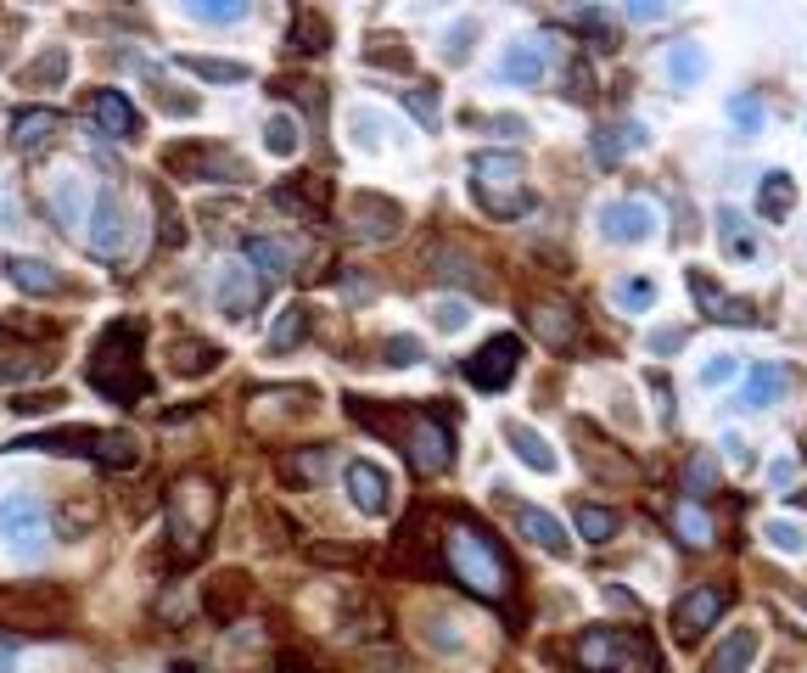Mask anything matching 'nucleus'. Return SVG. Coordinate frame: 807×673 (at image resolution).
Here are the masks:
<instances>
[{"label":"nucleus","instance_id":"f257e3e1","mask_svg":"<svg viewBox=\"0 0 807 673\" xmlns=\"http://www.w3.org/2000/svg\"><path fill=\"white\" fill-rule=\"evenodd\" d=\"M348 416L376 438H393L415 477L454 472V421L432 404H387V399H348Z\"/></svg>","mask_w":807,"mask_h":673},{"label":"nucleus","instance_id":"f03ea898","mask_svg":"<svg viewBox=\"0 0 807 673\" xmlns=\"http://www.w3.org/2000/svg\"><path fill=\"white\" fill-rule=\"evenodd\" d=\"M438 545H443L449 578L460 589H471L477 601H510V595H516V567H510L505 545H499L471 511H449Z\"/></svg>","mask_w":807,"mask_h":673},{"label":"nucleus","instance_id":"7ed1b4c3","mask_svg":"<svg viewBox=\"0 0 807 673\" xmlns=\"http://www.w3.org/2000/svg\"><path fill=\"white\" fill-rule=\"evenodd\" d=\"M141 337H146V326L124 315V320H113V326L101 331L96 348H90L85 382L96 387L107 404L135 410L141 399H152V371H146V359H141Z\"/></svg>","mask_w":807,"mask_h":673},{"label":"nucleus","instance_id":"20e7f679","mask_svg":"<svg viewBox=\"0 0 807 673\" xmlns=\"http://www.w3.org/2000/svg\"><path fill=\"white\" fill-rule=\"evenodd\" d=\"M219 511H225V494L208 472H185L169 483V539L180 567L208 556L213 533H219Z\"/></svg>","mask_w":807,"mask_h":673},{"label":"nucleus","instance_id":"39448f33","mask_svg":"<svg viewBox=\"0 0 807 673\" xmlns=\"http://www.w3.org/2000/svg\"><path fill=\"white\" fill-rule=\"evenodd\" d=\"M23 449H45V455H79V460H96L107 472H124L141 460V438L135 432H113V427H51V432H34V438H12L6 455H23Z\"/></svg>","mask_w":807,"mask_h":673},{"label":"nucleus","instance_id":"423d86ee","mask_svg":"<svg viewBox=\"0 0 807 673\" xmlns=\"http://www.w3.org/2000/svg\"><path fill=\"white\" fill-rule=\"evenodd\" d=\"M471 197L482 214L494 219H522L533 208V186H527L522 152H477L471 158Z\"/></svg>","mask_w":807,"mask_h":673},{"label":"nucleus","instance_id":"0eeeda50","mask_svg":"<svg viewBox=\"0 0 807 673\" xmlns=\"http://www.w3.org/2000/svg\"><path fill=\"white\" fill-rule=\"evenodd\" d=\"M583 673H662V651L645 629H589L578 640Z\"/></svg>","mask_w":807,"mask_h":673},{"label":"nucleus","instance_id":"6e6552de","mask_svg":"<svg viewBox=\"0 0 807 673\" xmlns=\"http://www.w3.org/2000/svg\"><path fill=\"white\" fill-rule=\"evenodd\" d=\"M0 545L12 550L17 561H40L51 545V522H45V505L34 500L29 488H17L0 500Z\"/></svg>","mask_w":807,"mask_h":673},{"label":"nucleus","instance_id":"1a4fd4ad","mask_svg":"<svg viewBox=\"0 0 807 673\" xmlns=\"http://www.w3.org/2000/svg\"><path fill=\"white\" fill-rule=\"evenodd\" d=\"M85 247L96 258H124L129 242H135V214H129V202L118 186H101L90 197V219H85Z\"/></svg>","mask_w":807,"mask_h":673},{"label":"nucleus","instance_id":"9d476101","mask_svg":"<svg viewBox=\"0 0 807 673\" xmlns=\"http://www.w3.org/2000/svg\"><path fill=\"white\" fill-rule=\"evenodd\" d=\"M163 169L180 174V180H202V186H241L247 180V163L230 146H169Z\"/></svg>","mask_w":807,"mask_h":673},{"label":"nucleus","instance_id":"9b49d317","mask_svg":"<svg viewBox=\"0 0 807 673\" xmlns=\"http://www.w3.org/2000/svg\"><path fill=\"white\" fill-rule=\"evenodd\" d=\"M45 214L57 219V230L68 236H85V219H90V180L73 163H57L45 174Z\"/></svg>","mask_w":807,"mask_h":673},{"label":"nucleus","instance_id":"f8f14e48","mask_svg":"<svg viewBox=\"0 0 807 673\" xmlns=\"http://www.w3.org/2000/svg\"><path fill=\"white\" fill-rule=\"evenodd\" d=\"M729 601H735V589H729V584H695V589H684L679 601H673V640L695 645L723 612H729Z\"/></svg>","mask_w":807,"mask_h":673},{"label":"nucleus","instance_id":"ddd939ff","mask_svg":"<svg viewBox=\"0 0 807 673\" xmlns=\"http://www.w3.org/2000/svg\"><path fill=\"white\" fill-rule=\"evenodd\" d=\"M213 303H219L230 320H247L258 303H264V281L253 275L247 258H219V264H213Z\"/></svg>","mask_w":807,"mask_h":673},{"label":"nucleus","instance_id":"4468645a","mask_svg":"<svg viewBox=\"0 0 807 673\" xmlns=\"http://www.w3.org/2000/svg\"><path fill=\"white\" fill-rule=\"evenodd\" d=\"M516 365H522V343H516L510 331H499V337H488V343L466 359V382L477 387V393H505Z\"/></svg>","mask_w":807,"mask_h":673},{"label":"nucleus","instance_id":"2eb2a0df","mask_svg":"<svg viewBox=\"0 0 807 673\" xmlns=\"http://www.w3.org/2000/svg\"><path fill=\"white\" fill-rule=\"evenodd\" d=\"M348 219H354V236L359 242H393L398 225H404V208H398L393 197H382V191H359L354 202H348Z\"/></svg>","mask_w":807,"mask_h":673},{"label":"nucleus","instance_id":"dca6fc26","mask_svg":"<svg viewBox=\"0 0 807 673\" xmlns=\"http://www.w3.org/2000/svg\"><path fill=\"white\" fill-rule=\"evenodd\" d=\"M90 124H96V135H107V141H135L146 129V118L135 113V101L124 96V90H90Z\"/></svg>","mask_w":807,"mask_h":673},{"label":"nucleus","instance_id":"f3484780","mask_svg":"<svg viewBox=\"0 0 807 673\" xmlns=\"http://www.w3.org/2000/svg\"><path fill=\"white\" fill-rule=\"evenodd\" d=\"M527 326L538 331V343L555 348V354H572L583 337V315H572L567 303H555V298H538L533 309H527Z\"/></svg>","mask_w":807,"mask_h":673},{"label":"nucleus","instance_id":"a211bd4d","mask_svg":"<svg viewBox=\"0 0 807 673\" xmlns=\"http://www.w3.org/2000/svg\"><path fill=\"white\" fill-rule=\"evenodd\" d=\"M651 230H656V208H651V202L617 197V202L600 208V236H606V242H651Z\"/></svg>","mask_w":807,"mask_h":673},{"label":"nucleus","instance_id":"6ab92c4d","mask_svg":"<svg viewBox=\"0 0 807 673\" xmlns=\"http://www.w3.org/2000/svg\"><path fill=\"white\" fill-rule=\"evenodd\" d=\"M342 483H348V500H354L365 516H387V511H393V477H387L376 460H348Z\"/></svg>","mask_w":807,"mask_h":673},{"label":"nucleus","instance_id":"aec40b11","mask_svg":"<svg viewBox=\"0 0 807 673\" xmlns=\"http://www.w3.org/2000/svg\"><path fill=\"white\" fill-rule=\"evenodd\" d=\"M241 258L253 264V275L264 281V287L269 281H286V275L298 270V247L286 242V236H247V253Z\"/></svg>","mask_w":807,"mask_h":673},{"label":"nucleus","instance_id":"412c9836","mask_svg":"<svg viewBox=\"0 0 807 673\" xmlns=\"http://www.w3.org/2000/svg\"><path fill=\"white\" fill-rule=\"evenodd\" d=\"M0 275L12 281L23 298H45V292H62V275L57 264H45V258H29V253H6L0 258Z\"/></svg>","mask_w":807,"mask_h":673},{"label":"nucleus","instance_id":"4be33fe9","mask_svg":"<svg viewBox=\"0 0 807 673\" xmlns=\"http://www.w3.org/2000/svg\"><path fill=\"white\" fill-rule=\"evenodd\" d=\"M510 522H516V533H522L527 545L538 550H550V556H572V539L561 533V522H555L550 511H538V505H510Z\"/></svg>","mask_w":807,"mask_h":673},{"label":"nucleus","instance_id":"5701e85b","mask_svg":"<svg viewBox=\"0 0 807 673\" xmlns=\"http://www.w3.org/2000/svg\"><path fill=\"white\" fill-rule=\"evenodd\" d=\"M326 197H331L326 174H292V180H281V186H275V202H281L286 214L309 219V225L326 214Z\"/></svg>","mask_w":807,"mask_h":673},{"label":"nucleus","instance_id":"b1692460","mask_svg":"<svg viewBox=\"0 0 807 673\" xmlns=\"http://www.w3.org/2000/svg\"><path fill=\"white\" fill-rule=\"evenodd\" d=\"M544 68H550V40H516L505 57H499L494 79H505V85H538Z\"/></svg>","mask_w":807,"mask_h":673},{"label":"nucleus","instance_id":"393cba45","mask_svg":"<svg viewBox=\"0 0 807 673\" xmlns=\"http://www.w3.org/2000/svg\"><path fill=\"white\" fill-rule=\"evenodd\" d=\"M219 359H225V354H219L208 337H191V331L169 343V371L185 376V382H197V376H213V365H219Z\"/></svg>","mask_w":807,"mask_h":673},{"label":"nucleus","instance_id":"a878e982","mask_svg":"<svg viewBox=\"0 0 807 673\" xmlns=\"http://www.w3.org/2000/svg\"><path fill=\"white\" fill-rule=\"evenodd\" d=\"M57 135H62V113H51V107H23V113L12 118L17 152H40V146H51Z\"/></svg>","mask_w":807,"mask_h":673},{"label":"nucleus","instance_id":"bb28decb","mask_svg":"<svg viewBox=\"0 0 807 673\" xmlns=\"http://www.w3.org/2000/svg\"><path fill=\"white\" fill-rule=\"evenodd\" d=\"M499 432H505V444L516 449V460H522V466H533V472H544V477H550L555 466H561V455H555V449L544 444V438H538V432L527 427V421H505Z\"/></svg>","mask_w":807,"mask_h":673},{"label":"nucleus","instance_id":"cd10ccee","mask_svg":"<svg viewBox=\"0 0 807 673\" xmlns=\"http://www.w3.org/2000/svg\"><path fill=\"white\" fill-rule=\"evenodd\" d=\"M757 640H763L757 629H729V634L718 640V651L707 657V668H701V673H746L751 657H757Z\"/></svg>","mask_w":807,"mask_h":673},{"label":"nucleus","instance_id":"c85d7f7f","mask_svg":"<svg viewBox=\"0 0 807 673\" xmlns=\"http://www.w3.org/2000/svg\"><path fill=\"white\" fill-rule=\"evenodd\" d=\"M785 387H791V371L785 365H757V371L746 376V387H740V410H763V404H779L785 399Z\"/></svg>","mask_w":807,"mask_h":673},{"label":"nucleus","instance_id":"c756f323","mask_svg":"<svg viewBox=\"0 0 807 673\" xmlns=\"http://www.w3.org/2000/svg\"><path fill=\"white\" fill-rule=\"evenodd\" d=\"M589 146H595L600 163H623V158H634V152H645V129L639 124H600L595 135H589Z\"/></svg>","mask_w":807,"mask_h":673},{"label":"nucleus","instance_id":"7c9ffc66","mask_svg":"<svg viewBox=\"0 0 807 673\" xmlns=\"http://www.w3.org/2000/svg\"><path fill=\"white\" fill-rule=\"evenodd\" d=\"M572 528H578L583 545H611V539H617V528H623V516L606 511V505L578 500V505H572Z\"/></svg>","mask_w":807,"mask_h":673},{"label":"nucleus","instance_id":"2f4dec72","mask_svg":"<svg viewBox=\"0 0 807 673\" xmlns=\"http://www.w3.org/2000/svg\"><path fill=\"white\" fill-rule=\"evenodd\" d=\"M673 533L684 539V550H707L718 528H712V516L701 511L695 500H679V505H673Z\"/></svg>","mask_w":807,"mask_h":673},{"label":"nucleus","instance_id":"473e14b6","mask_svg":"<svg viewBox=\"0 0 807 673\" xmlns=\"http://www.w3.org/2000/svg\"><path fill=\"white\" fill-rule=\"evenodd\" d=\"M331 40L326 29V17H314V12H298L292 17V34H286V45H292V57H320Z\"/></svg>","mask_w":807,"mask_h":673},{"label":"nucleus","instance_id":"72a5a7b5","mask_svg":"<svg viewBox=\"0 0 807 673\" xmlns=\"http://www.w3.org/2000/svg\"><path fill=\"white\" fill-rule=\"evenodd\" d=\"M701 73H707V51H701L695 40H679L673 51H667V79H673L679 90H690Z\"/></svg>","mask_w":807,"mask_h":673},{"label":"nucleus","instance_id":"f704fd0d","mask_svg":"<svg viewBox=\"0 0 807 673\" xmlns=\"http://www.w3.org/2000/svg\"><path fill=\"white\" fill-rule=\"evenodd\" d=\"M432 264H438V275H454V281H466L471 292L488 287V281L477 275V258H471L460 242H438V258H432Z\"/></svg>","mask_w":807,"mask_h":673},{"label":"nucleus","instance_id":"c9c22d12","mask_svg":"<svg viewBox=\"0 0 807 673\" xmlns=\"http://www.w3.org/2000/svg\"><path fill=\"white\" fill-rule=\"evenodd\" d=\"M348 129H354V146H359V152H382V146H387V135H393L387 113H376V107H354Z\"/></svg>","mask_w":807,"mask_h":673},{"label":"nucleus","instance_id":"e433bc0d","mask_svg":"<svg viewBox=\"0 0 807 673\" xmlns=\"http://www.w3.org/2000/svg\"><path fill=\"white\" fill-rule=\"evenodd\" d=\"M298 118L292 113H269L264 118V152L269 158H298Z\"/></svg>","mask_w":807,"mask_h":673},{"label":"nucleus","instance_id":"4c0bfd02","mask_svg":"<svg viewBox=\"0 0 807 673\" xmlns=\"http://www.w3.org/2000/svg\"><path fill=\"white\" fill-rule=\"evenodd\" d=\"M791 202H796V186H791V174H763V191H757V208H763V219H785L791 214Z\"/></svg>","mask_w":807,"mask_h":673},{"label":"nucleus","instance_id":"58836bf2","mask_svg":"<svg viewBox=\"0 0 807 673\" xmlns=\"http://www.w3.org/2000/svg\"><path fill=\"white\" fill-rule=\"evenodd\" d=\"M180 68L208 79V85H241L247 79V62H225V57H180Z\"/></svg>","mask_w":807,"mask_h":673},{"label":"nucleus","instance_id":"ea45409f","mask_svg":"<svg viewBox=\"0 0 807 673\" xmlns=\"http://www.w3.org/2000/svg\"><path fill=\"white\" fill-rule=\"evenodd\" d=\"M309 309H303V303H286L281 309V320H275V326H269V348H275V354H286V348H298V337L303 331H309Z\"/></svg>","mask_w":807,"mask_h":673},{"label":"nucleus","instance_id":"a19ab883","mask_svg":"<svg viewBox=\"0 0 807 673\" xmlns=\"http://www.w3.org/2000/svg\"><path fill=\"white\" fill-rule=\"evenodd\" d=\"M712 483H718V455L701 449V455H690V466H684V494H690V500H707Z\"/></svg>","mask_w":807,"mask_h":673},{"label":"nucleus","instance_id":"79ce46f5","mask_svg":"<svg viewBox=\"0 0 807 673\" xmlns=\"http://www.w3.org/2000/svg\"><path fill=\"white\" fill-rule=\"evenodd\" d=\"M718 236H723V247L735 258H751V225H746V214H735V208H718Z\"/></svg>","mask_w":807,"mask_h":673},{"label":"nucleus","instance_id":"37998d69","mask_svg":"<svg viewBox=\"0 0 807 673\" xmlns=\"http://www.w3.org/2000/svg\"><path fill=\"white\" fill-rule=\"evenodd\" d=\"M185 17H197V23H241L247 0H185Z\"/></svg>","mask_w":807,"mask_h":673},{"label":"nucleus","instance_id":"c03bdc74","mask_svg":"<svg viewBox=\"0 0 807 673\" xmlns=\"http://www.w3.org/2000/svg\"><path fill=\"white\" fill-rule=\"evenodd\" d=\"M477 34H482L477 17H460V23H454V29L443 34V62H449V68H460V62L471 57V40H477Z\"/></svg>","mask_w":807,"mask_h":673},{"label":"nucleus","instance_id":"a18cd8bd","mask_svg":"<svg viewBox=\"0 0 807 673\" xmlns=\"http://www.w3.org/2000/svg\"><path fill=\"white\" fill-rule=\"evenodd\" d=\"M286 472L303 477V483H320L331 472V449L320 444V449H303V455H286Z\"/></svg>","mask_w":807,"mask_h":673},{"label":"nucleus","instance_id":"49530a36","mask_svg":"<svg viewBox=\"0 0 807 673\" xmlns=\"http://www.w3.org/2000/svg\"><path fill=\"white\" fill-rule=\"evenodd\" d=\"M45 371H51V359L34 354V348H29V354H6V359H0V382H23V376H45Z\"/></svg>","mask_w":807,"mask_h":673},{"label":"nucleus","instance_id":"de8ad7c7","mask_svg":"<svg viewBox=\"0 0 807 673\" xmlns=\"http://www.w3.org/2000/svg\"><path fill=\"white\" fill-rule=\"evenodd\" d=\"M611 303H617V309H651V303H656V287H651V281H639V275H634V281L623 275V281L611 287Z\"/></svg>","mask_w":807,"mask_h":673},{"label":"nucleus","instance_id":"09e8293b","mask_svg":"<svg viewBox=\"0 0 807 673\" xmlns=\"http://www.w3.org/2000/svg\"><path fill=\"white\" fill-rule=\"evenodd\" d=\"M23 79H29V85H62V79H68V51H62V45H57V51H45Z\"/></svg>","mask_w":807,"mask_h":673},{"label":"nucleus","instance_id":"8fccbe9b","mask_svg":"<svg viewBox=\"0 0 807 673\" xmlns=\"http://www.w3.org/2000/svg\"><path fill=\"white\" fill-rule=\"evenodd\" d=\"M466 320H471L466 298H438L432 303V326L438 331H466Z\"/></svg>","mask_w":807,"mask_h":673},{"label":"nucleus","instance_id":"3c124183","mask_svg":"<svg viewBox=\"0 0 807 673\" xmlns=\"http://www.w3.org/2000/svg\"><path fill=\"white\" fill-rule=\"evenodd\" d=\"M398 96H404V107H410L426 129H438V96H432L426 85H410V90H398Z\"/></svg>","mask_w":807,"mask_h":673},{"label":"nucleus","instance_id":"603ef678","mask_svg":"<svg viewBox=\"0 0 807 673\" xmlns=\"http://www.w3.org/2000/svg\"><path fill=\"white\" fill-rule=\"evenodd\" d=\"M382 365H421V337H387L382 343Z\"/></svg>","mask_w":807,"mask_h":673},{"label":"nucleus","instance_id":"864d4df0","mask_svg":"<svg viewBox=\"0 0 807 673\" xmlns=\"http://www.w3.org/2000/svg\"><path fill=\"white\" fill-rule=\"evenodd\" d=\"M0 230H6V236H23V230H29V214H23V202H17L12 186H0Z\"/></svg>","mask_w":807,"mask_h":673},{"label":"nucleus","instance_id":"5fc2aeb1","mask_svg":"<svg viewBox=\"0 0 807 673\" xmlns=\"http://www.w3.org/2000/svg\"><path fill=\"white\" fill-rule=\"evenodd\" d=\"M365 57H370V62H382V68H410V45L398 51V40H387V34H376V40L365 45Z\"/></svg>","mask_w":807,"mask_h":673},{"label":"nucleus","instance_id":"6e6d98bb","mask_svg":"<svg viewBox=\"0 0 807 673\" xmlns=\"http://www.w3.org/2000/svg\"><path fill=\"white\" fill-rule=\"evenodd\" d=\"M768 545L774 550H807V533L796 522H768Z\"/></svg>","mask_w":807,"mask_h":673},{"label":"nucleus","instance_id":"4d7b16f0","mask_svg":"<svg viewBox=\"0 0 807 673\" xmlns=\"http://www.w3.org/2000/svg\"><path fill=\"white\" fill-rule=\"evenodd\" d=\"M157 208H163V242H185V219L174 214V202H169V191H157Z\"/></svg>","mask_w":807,"mask_h":673},{"label":"nucleus","instance_id":"13d9d810","mask_svg":"<svg viewBox=\"0 0 807 673\" xmlns=\"http://www.w3.org/2000/svg\"><path fill=\"white\" fill-rule=\"evenodd\" d=\"M735 371H740V365H735V354H712L707 365H701V382H707V387H718V382H729Z\"/></svg>","mask_w":807,"mask_h":673},{"label":"nucleus","instance_id":"bf43d9fd","mask_svg":"<svg viewBox=\"0 0 807 673\" xmlns=\"http://www.w3.org/2000/svg\"><path fill=\"white\" fill-rule=\"evenodd\" d=\"M57 404H62V393H45V399L40 393H23V399H12V410L17 416H40V410H57Z\"/></svg>","mask_w":807,"mask_h":673},{"label":"nucleus","instance_id":"052dcab7","mask_svg":"<svg viewBox=\"0 0 807 673\" xmlns=\"http://www.w3.org/2000/svg\"><path fill=\"white\" fill-rule=\"evenodd\" d=\"M729 113H735L746 129H763V118H768V113H763V107H757L751 96H735V101H729Z\"/></svg>","mask_w":807,"mask_h":673},{"label":"nucleus","instance_id":"680f3d73","mask_svg":"<svg viewBox=\"0 0 807 673\" xmlns=\"http://www.w3.org/2000/svg\"><path fill=\"white\" fill-rule=\"evenodd\" d=\"M684 348V326H662L651 331V354H679Z\"/></svg>","mask_w":807,"mask_h":673},{"label":"nucleus","instance_id":"e2e57ef3","mask_svg":"<svg viewBox=\"0 0 807 673\" xmlns=\"http://www.w3.org/2000/svg\"><path fill=\"white\" fill-rule=\"evenodd\" d=\"M269 673H326V668H314L309 657H292V651H286V657L275 662V668H269Z\"/></svg>","mask_w":807,"mask_h":673},{"label":"nucleus","instance_id":"0e129e2a","mask_svg":"<svg viewBox=\"0 0 807 673\" xmlns=\"http://www.w3.org/2000/svg\"><path fill=\"white\" fill-rule=\"evenodd\" d=\"M494 129H499V135H522L527 124H522V118H510V113H505V118H494Z\"/></svg>","mask_w":807,"mask_h":673},{"label":"nucleus","instance_id":"69168bd1","mask_svg":"<svg viewBox=\"0 0 807 673\" xmlns=\"http://www.w3.org/2000/svg\"><path fill=\"white\" fill-rule=\"evenodd\" d=\"M169 673H197V668H185V662H174V668Z\"/></svg>","mask_w":807,"mask_h":673},{"label":"nucleus","instance_id":"338daca9","mask_svg":"<svg viewBox=\"0 0 807 673\" xmlns=\"http://www.w3.org/2000/svg\"><path fill=\"white\" fill-rule=\"evenodd\" d=\"M796 505H807V494H796Z\"/></svg>","mask_w":807,"mask_h":673}]
</instances>
